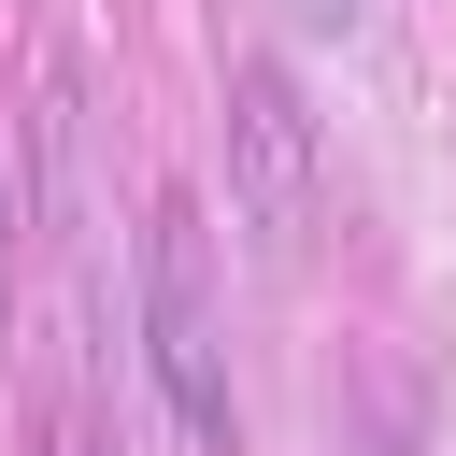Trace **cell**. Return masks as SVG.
Masks as SVG:
<instances>
[{"mask_svg":"<svg viewBox=\"0 0 456 456\" xmlns=\"http://www.w3.org/2000/svg\"><path fill=\"white\" fill-rule=\"evenodd\" d=\"M142 370H157L171 428H185L200 456H228V328H214V228H200V200H185V185H171V200H157V228H142Z\"/></svg>","mask_w":456,"mask_h":456,"instance_id":"1","label":"cell"},{"mask_svg":"<svg viewBox=\"0 0 456 456\" xmlns=\"http://www.w3.org/2000/svg\"><path fill=\"white\" fill-rule=\"evenodd\" d=\"M228 171H242V228L271 256H314V114L271 57L228 71Z\"/></svg>","mask_w":456,"mask_h":456,"instance_id":"2","label":"cell"},{"mask_svg":"<svg viewBox=\"0 0 456 456\" xmlns=\"http://www.w3.org/2000/svg\"><path fill=\"white\" fill-rule=\"evenodd\" d=\"M285 14H299V28H356V0H285Z\"/></svg>","mask_w":456,"mask_h":456,"instance_id":"3","label":"cell"},{"mask_svg":"<svg viewBox=\"0 0 456 456\" xmlns=\"http://www.w3.org/2000/svg\"><path fill=\"white\" fill-rule=\"evenodd\" d=\"M57 456H86V442H57Z\"/></svg>","mask_w":456,"mask_h":456,"instance_id":"4","label":"cell"}]
</instances>
